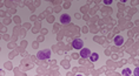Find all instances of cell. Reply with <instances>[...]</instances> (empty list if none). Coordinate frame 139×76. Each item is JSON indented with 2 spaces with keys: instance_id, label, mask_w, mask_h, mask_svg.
Segmentation results:
<instances>
[{
  "instance_id": "6da1fadb",
  "label": "cell",
  "mask_w": 139,
  "mask_h": 76,
  "mask_svg": "<svg viewBox=\"0 0 139 76\" xmlns=\"http://www.w3.org/2000/svg\"><path fill=\"white\" fill-rule=\"evenodd\" d=\"M37 57L39 60H47L51 57V50L50 49H45V50H40L37 54Z\"/></svg>"
},
{
  "instance_id": "7a4b0ae2",
  "label": "cell",
  "mask_w": 139,
  "mask_h": 76,
  "mask_svg": "<svg viewBox=\"0 0 139 76\" xmlns=\"http://www.w3.org/2000/svg\"><path fill=\"white\" fill-rule=\"evenodd\" d=\"M72 46H73V48L75 49H83L84 47H83V40L82 39H74L73 40V42H72Z\"/></svg>"
},
{
  "instance_id": "3957f363",
  "label": "cell",
  "mask_w": 139,
  "mask_h": 76,
  "mask_svg": "<svg viewBox=\"0 0 139 76\" xmlns=\"http://www.w3.org/2000/svg\"><path fill=\"white\" fill-rule=\"evenodd\" d=\"M71 21V17L68 15V14H63L60 17V22L61 24H64V25H66V24H68Z\"/></svg>"
},
{
  "instance_id": "277c9868",
  "label": "cell",
  "mask_w": 139,
  "mask_h": 76,
  "mask_svg": "<svg viewBox=\"0 0 139 76\" xmlns=\"http://www.w3.org/2000/svg\"><path fill=\"white\" fill-rule=\"evenodd\" d=\"M90 55H91V52H90L88 48H83L82 50H80V56H82V57H88Z\"/></svg>"
},
{
  "instance_id": "5b68a950",
  "label": "cell",
  "mask_w": 139,
  "mask_h": 76,
  "mask_svg": "<svg viewBox=\"0 0 139 76\" xmlns=\"http://www.w3.org/2000/svg\"><path fill=\"white\" fill-rule=\"evenodd\" d=\"M114 43L117 46H122L123 43H124V39H123V36H120V35H117L114 38Z\"/></svg>"
},
{
  "instance_id": "8992f818",
  "label": "cell",
  "mask_w": 139,
  "mask_h": 76,
  "mask_svg": "<svg viewBox=\"0 0 139 76\" xmlns=\"http://www.w3.org/2000/svg\"><path fill=\"white\" fill-rule=\"evenodd\" d=\"M98 59H99V55L97 53H92V55H90V60H91L92 62H95Z\"/></svg>"
},
{
  "instance_id": "52a82bcc",
  "label": "cell",
  "mask_w": 139,
  "mask_h": 76,
  "mask_svg": "<svg viewBox=\"0 0 139 76\" xmlns=\"http://www.w3.org/2000/svg\"><path fill=\"white\" fill-rule=\"evenodd\" d=\"M132 71L130 70V68H125V69L123 70V76H131Z\"/></svg>"
},
{
  "instance_id": "ba28073f",
  "label": "cell",
  "mask_w": 139,
  "mask_h": 76,
  "mask_svg": "<svg viewBox=\"0 0 139 76\" xmlns=\"http://www.w3.org/2000/svg\"><path fill=\"white\" fill-rule=\"evenodd\" d=\"M134 76H139V67H137L134 69Z\"/></svg>"
},
{
  "instance_id": "9c48e42d",
  "label": "cell",
  "mask_w": 139,
  "mask_h": 76,
  "mask_svg": "<svg viewBox=\"0 0 139 76\" xmlns=\"http://www.w3.org/2000/svg\"><path fill=\"white\" fill-rule=\"evenodd\" d=\"M111 3H112L111 0H105V4H106V5H110Z\"/></svg>"
},
{
  "instance_id": "30bf717a",
  "label": "cell",
  "mask_w": 139,
  "mask_h": 76,
  "mask_svg": "<svg viewBox=\"0 0 139 76\" xmlns=\"http://www.w3.org/2000/svg\"><path fill=\"white\" fill-rule=\"evenodd\" d=\"M77 76H83V75H80V74H79V75H77Z\"/></svg>"
}]
</instances>
